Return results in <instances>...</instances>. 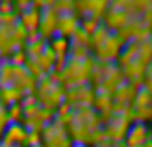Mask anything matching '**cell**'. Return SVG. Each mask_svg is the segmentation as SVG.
Instances as JSON below:
<instances>
[{
    "instance_id": "6da1fadb",
    "label": "cell",
    "mask_w": 152,
    "mask_h": 147,
    "mask_svg": "<svg viewBox=\"0 0 152 147\" xmlns=\"http://www.w3.org/2000/svg\"><path fill=\"white\" fill-rule=\"evenodd\" d=\"M103 126V121L100 113L92 108H75L73 109V117L69 123L68 130L72 134L73 142L77 143H86L92 145L94 143V134Z\"/></svg>"
},
{
    "instance_id": "7a4b0ae2",
    "label": "cell",
    "mask_w": 152,
    "mask_h": 147,
    "mask_svg": "<svg viewBox=\"0 0 152 147\" xmlns=\"http://www.w3.org/2000/svg\"><path fill=\"white\" fill-rule=\"evenodd\" d=\"M34 95H36L38 102L42 106L56 111L58 106H62L66 102V87H64L58 79L53 78L51 74H45V75H42V78L38 79Z\"/></svg>"
},
{
    "instance_id": "3957f363",
    "label": "cell",
    "mask_w": 152,
    "mask_h": 147,
    "mask_svg": "<svg viewBox=\"0 0 152 147\" xmlns=\"http://www.w3.org/2000/svg\"><path fill=\"white\" fill-rule=\"evenodd\" d=\"M96 68V58L86 57V58H73L68 55V62L64 70L60 72L62 75V85H81V83H88L92 79V72Z\"/></svg>"
},
{
    "instance_id": "277c9868",
    "label": "cell",
    "mask_w": 152,
    "mask_h": 147,
    "mask_svg": "<svg viewBox=\"0 0 152 147\" xmlns=\"http://www.w3.org/2000/svg\"><path fill=\"white\" fill-rule=\"evenodd\" d=\"M130 117H133V109H126V111H118V113H113V117L103 125V130L107 134L109 142L120 143L122 140H126V134L130 130L132 123Z\"/></svg>"
},
{
    "instance_id": "5b68a950",
    "label": "cell",
    "mask_w": 152,
    "mask_h": 147,
    "mask_svg": "<svg viewBox=\"0 0 152 147\" xmlns=\"http://www.w3.org/2000/svg\"><path fill=\"white\" fill-rule=\"evenodd\" d=\"M42 143L45 147H73L75 142L68 126H64L58 121H51L42 130Z\"/></svg>"
},
{
    "instance_id": "8992f818",
    "label": "cell",
    "mask_w": 152,
    "mask_h": 147,
    "mask_svg": "<svg viewBox=\"0 0 152 147\" xmlns=\"http://www.w3.org/2000/svg\"><path fill=\"white\" fill-rule=\"evenodd\" d=\"M96 100V89L90 83H81V85H72L66 89V102L72 108H90L94 106Z\"/></svg>"
},
{
    "instance_id": "52a82bcc",
    "label": "cell",
    "mask_w": 152,
    "mask_h": 147,
    "mask_svg": "<svg viewBox=\"0 0 152 147\" xmlns=\"http://www.w3.org/2000/svg\"><path fill=\"white\" fill-rule=\"evenodd\" d=\"M124 49V42L120 40V36L116 32H111L109 38L105 40L103 44H100L98 47H94L96 51V57L103 62H113V61H118L120 53Z\"/></svg>"
},
{
    "instance_id": "ba28073f",
    "label": "cell",
    "mask_w": 152,
    "mask_h": 147,
    "mask_svg": "<svg viewBox=\"0 0 152 147\" xmlns=\"http://www.w3.org/2000/svg\"><path fill=\"white\" fill-rule=\"evenodd\" d=\"M126 147H143L150 142V130H148V125L147 123H132L130 130L126 134Z\"/></svg>"
},
{
    "instance_id": "9c48e42d",
    "label": "cell",
    "mask_w": 152,
    "mask_h": 147,
    "mask_svg": "<svg viewBox=\"0 0 152 147\" xmlns=\"http://www.w3.org/2000/svg\"><path fill=\"white\" fill-rule=\"evenodd\" d=\"M56 27H58V13L55 8H43L42 10V21H39V36L43 40H51L56 36Z\"/></svg>"
},
{
    "instance_id": "30bf717a",
    "label": "cell",
    "mask_w": 152,
    "mask_h": 147,
    "mask_svg": "<svg viewBox=\"0 0 152 147\" xmlns=\"http://www.w3.org/2000/svg\"><path fill=\"white\" fill-rule=\"evenodd\" d=\"M111 0H77L75 10L79 13H83L85 17H96L100 19L102 15L107 13V6Z\"/></svg>"
},
{
    "instance_id": "8fae6325",
    "label": "cell",
    "mask_w": 152,
    "mask_h": 147,
    "mask_svg": "<svg viewBox=\"0 0 152 147\" xmlns=\"http://www.w3.org/2000/svg\"><path fill=\"white\" fill-rule=\"evenodd\" d=\"M26 136H28V130L23 123H10L2 134V143L4 145H25Z\"/></svg>"
},
{
    "instance_id": "7c38bea8",
    "label": "cell",
    "mask_w": 152,
    "mask_h": 147,
    "mask_svg": "<svg viewBox=\"0 0 152 147\" xmlns=\"http://www.w3.org/2000/svg\"><path fill=\"white\" fill-rule=\"evenodd\" d=\"M128 23H130V13L120 8H111L107 13L103 15V25L113 32H120Z\"/></svg>"
},
{
    "instance_id": "4fadbf2b",
    "label": "cell",
    "mask_w": 152,
    "mask_h": 147,
    "mask_svg": "<svg viewBox=\"0 0 152 147\" xmlns=\"http://www.w3.org/2000/svg\"><path fill=\"white\" fill-rule=\"evenodd\" d=\"M79 27H81V19H79L77 13H62V15H58L56 34L69 40L75 32H77Z\"/></svg>"
},
{
    "instance_id": "5bb4252c",
    "label": "cell",
    "mask_w": 152,
    "mask_h": 147,
    "mask_svg": "<svg viewBox=\"0 0 152 147\" xmlns=\"http://www.w3.org/2000/svg\"><path fill=\"white\" fill-rule=\"evenodd\" d=\"M39 21H42V10L34 8V6H30L28 10L19 13V23L26 28V30H38Z\"/></svg>"
},
{
    "instance_id": "9a60e30c",
    "label": "cell",
    "mask_w": 152,
    "mask_h": 147,
    "mask_svg": "<svg viewBox=\"0 0 152 147\" xmlns=\"http://www.w3.org/2000/svg\"><path fill=\"white\" fill-rule=\"evenodd\" d=\"M25 98L23 91H19L15 85H8V87H0V104H4L6 108L11 104H17Z\"/></svg>"
},
{
    "instance_id": "2e32d148",
    "label": "cell",
    "mask_w": 152,
    "mask_h": 147,
    "mask_svg": "<svg viewBox=\"0 0 152 147\" xmlns=\"http://www.w3.org/2000/svg\"><path fill=\"white\" fill-rule=\"evenodd\" d=\"M56 58H58V57H56V53L47 45V49H45L42 55L36 58V61H38V64H39V68H42V72H43V74H51V72H55Z\"/></svg>"
},
{
    "instance_id": "e0dca14e",
    "label": "cell",
    "mask_w": 152,
    "mask_h": 147,
    "mask_svg": "<svg viewBox=\"0 0 152 147\" xmlns=\"http://www.w3.org/2000/svg\"><path fill=\"white\" fill-rule=\"evenodd\" d=\"M49 47L56 53V57H66L68 53H69V47H72V42H69L68 38H64V36H53L49 40Z\"/></svg>"
},
{
    "instance_id": "ac0fdd59",
    "label": "cell",
    "mask_w": 152,
    "mask_h": 147,
    "mask_svg": "<svg viewBox=\"0 0 152 147\" xmlns=\"http://www.w3.org/2000/svg\"><path fill=\"white\" fill-rule=\"evenodd\" d=\"M13 74H15V66L8 58H2L0 61V87L13 85Z\"/></svg>"
},
{
    "instance_id": "d6986e66",
    "label": "cell",
    "mask_w": 152,
    "mask_h": 147,
    "mask_svg": "<svg viewBox=\"0 0 152 147\" xmlns=\"http://www.w3.org/2000/svg\"><path fill=\"white\" fill-rule=\"evenodd\" d=\"M69 42H72L73 45H83V47H88V49H92V40H90V36L86 34L83 28H77V32L73 34L72 38H69Z\"/></svg>"
},
{
    "instance_id": "ffe728a7",
    "label": "cell",
    "mask_w": 152,
    "mask_h": 147,
    "mask_svg": "<svg viewBox=\"0 0 152 147\" xmlns=\"http://www.w3.org/2000/svg\"><path fill=\"white\" fill-rule=\"evenodd\" d=\"M111 32H113V30H109V28H107V27H105L103 23H102V25L98 27V30H96L94 34H92V38H90V40H92V49L98 47L100 44H103L105 40L109 38V34H111Z\"/></svg>"
},
{
    "instance_id": "44dd1931",
    "label": "cell",
    "mask_w": 152,
    "mask_h": 147,
    "mask_svg": "<svg viewBox=\"0 0 152 147\" xmlns=\"http://www.w3.org/2000/svg\"><path fill=\"white\" fill-rule=\"evenodd\" d=\"M75 6H77V0H56L53 8L56 10L58 15H62V13H75Z\"/></svg>"
},
{
    "instance_id": "7402d4cb",
    "label": "cell",
    "mask_w": 152,
    "mask_h": 147,
    "mask_svg": "<svg viewBox=\"0 0 152 147\" xmlns=\"http://www.w3.org/2000/svg\"><path fill=\"white\" fill-rule=\"evenodd\" d=\"M8 115H10V121L11 123H23V119H25V109H23V104L17 102V104L8 106Z\"/></svg>"
},
{
    "instance_id": "603a6c76",
    "label": "cell",
    "mask_w": 152,
    "mask_h": 147,
    "mask_svg": "<svg viewBox=\"0 0 152 147\" xmlns=\"http://www.w3.org/2000/svg\"><path fill=\"white\" fill-rule=\"evenodd\" d=\"M100 25H102V21L96 19V17H83V19H81V28H83L90 38H92V34L98 30V27H100Z\"/></svg>"
},
{
    "instance_id": "cb8c5ba5",
    "label": "cell",
    "mask_w": 152,
    "mask_h": 147,
    "mask_svg": "<svg viewBox=\"0 0 152 147\" xmlns=\"http://www.w3.org/2000/svg\"><path fill=\"white\" fill-rule=\"evenodd\" d=\"M8 61L13 64V66H25L26 61H28V55H26V51H25V49H19V51L11 53Z\"/></svg>"
},
{
    "instance_id": "d4e9b609",
    "label": "cell",
    "mask_w": 152,
    "mask_h": 147,
    "mask_svg": "<svg viewBox=\"0 0 152 147\" xmlns=\"http://www.w3.org/2000/svg\"><path fill=\"white\" fill-rule=\"evenodd\" d=\"M10 115H8V108H6L4 104H0V136L4 134V130L8 128V125H10Z\"/></svg>"
},
{
    "instance_id": "484cf974",
    "label": "cell",
    "mask_w": 152,
    "mask_h": 147,
    "mask_svg": "<svg viewBox=\"0 0 152 147\" xmlns=\"http://www.w3.org/2000/svg\"><path fill=\"white\" fill-rule=\"evenodd\" d=\"M26 147H36V145H42V132H30L28 130V136H26Z\"/></svg>"
},
{
    "instance_id": "4316f807",
    "label": "cell",
    "mask_w": 152,
    "mask_h": 147,
    "mask_svg": "<svg viewBox=\"0 0 152 147\" xmlns=\"http://www.w3.org/2000/svg\"><path fill=\"white\" fill-rule=\"evenodd\" d=\"M13 11L15 8L11 0H0V15H8V13H13Z\"/></svg>"
},
{
    "instance_id": "83f0119b",
    "label": "cell",
    "mask_w": 152,
    "mask_h": 147,
    "mask_svg": "<svg viewBox=\"0 0 152 147\" xmlns=\"http://www.w3.org/2000/svg\"><path fill=\"white\" fill-rule=\"evenodd\" d=\"M32 4H34V0H15V2H13V8L17 10V15H19L21 11L28 10V8H30Z\"/></svg>"
},
{
    "instance_id": "f1b7e54d",
    "label": "cell",
    "mask_w": 152,
    "mask_h": 147,
    "mask_svg": "<svg viewBox=\"0 0 152 147\" xmlns=\"http://www.w3.org/2000/svg\"><path fill=\"white\" fill-rule=\"evenodd\" d=\"M145 89H148L150 92H152V68H148V72H147V75H145Z\"/></svg>"
},
{
    "instance_id": "f546056e",
    "label": "cell",
    "mask_w": 152,
    "mask_h": 147,
    "mask_svg": "<svg viewBox=\"0 0 152 147\" xmlns=\"http://www.w3.org/2000/svg\"><path fill=\"white\" fill-rule=\"evenodd\" d=\"M96 147H126V145H122V143H115V142H103V143L96 145Z\"/></svg>"
},
{
    "instance_id": "4dcf8cb0",
    "label": "cell",
    "mask_w": 152,
    "mask_h": 147,
    "mask_svg": "<svg viewBox=\"0 0 152 147\" xmlns=\"http://www.w3.org/2000/svg\"><path fill=\"white\" fill-rule=\"evenodd\" d=\"M73 147H90V145H86V143H77V142H75Z\"/></svg>"
},
{
    "instance_id": "1f68e13d",
    "label": "cell",
    "mask_w": 152,
    "mask_h": 147,
    "mask_svg": "<svg viewBox=\"0 0 152 147\" xmlns=\"http://www.w3.org/2000/svg\"><path fill=\"white\" fill-rule=\"evenodd\" d=\"M0 147H21V145H4V143H0Z\"/></svg>"
},
{
    "instance_id": "d6a6232c",
    "label": "cell",
    "mask_w": 152,
    "mask_h": 147,
    "mask_svg": "<svg viewBox=\"0 0 152 147\" xmlns=\"http://www.w3.org/2000/svg\"><path fill=\"white\" fill-rule=\"evenodd\" d=\"M148 130H150V142H152V123H150V126H148Z\"/></svg>"
},
{
    "instance_id": "836d02e7",
    "label": "cell",
    "mask_w": 152,
    "mask_h": 147,
    "mask_svg": "<svg viewBox=\"0 0 152 147\" xmlns=\"http://www.w3.org/2000/svg\"><path fill=\"white\" fill-rule=\"evenodd\" d=\"M36 147H45V145H43V143H42V145H36Z\"/></svg>"
}]
</instances>
